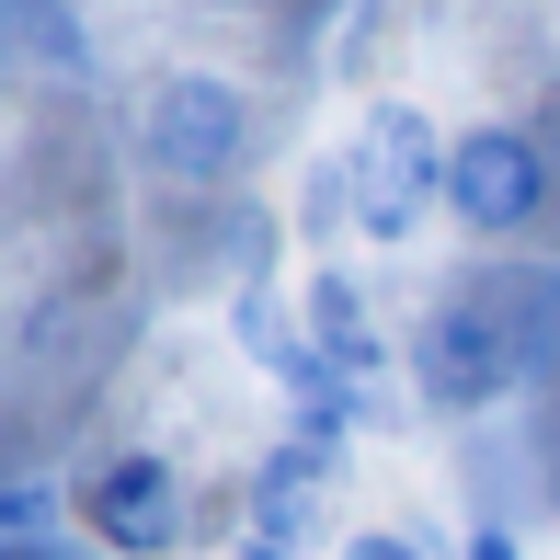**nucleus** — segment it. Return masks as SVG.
I'll return each instance as SVG.
<instances>
[{
	"label": "nucleus",
	"mask_w": 560,
	"mask_h": 560,
	"mask_svg": "<svg viewBox=\"0 0 560 560\" xmlns=\"http://www.w3.org/2000/svg\"><path fill=\"white\" fill-rule=\"evenodd\" d=\"M343 195L366 241H412L423 207H446V126L423 104H366V126L343 149Z\"/></svg>",
	"instance_id": "nucleus-1"
},
{
	"label": "nucleus",
	"mask_w": 560,
	"mask_h": 560,
	"mask_svg": "<svg viewBox=\"0 0 560 560\" xmlns=\"http://www.w3.org/2000/svg\"><path fill=\"white\" fill-rule=\"evenodd\" d=\"M138 161L161 184H229L252 161V104L218 81V69H161L138 92Z\"/></svg>",
	"instance_id": "nucleus-2"
},
{
	"label": "nucleus",
	"mask_w": 560,
	"mask_h": 560,
	"mask_svg": "<svg viewBox=\"0 0 560 560\" xmlns=\"http://www.w3.org/2000/svg\"><path fill=\"white\" fill-rule=\"evenodd\" d=\"M446 218L480 241H515L549 218V149L526 126H457L446 138Z\"/></svg>",
	"instance_id": "nucleus-3"
},
{
	"label": "nucleus",
	"mask_w": 560,
	"mask_h": 560,
	"mask_svg": "<svg viewBox=\"0 0 560 560\" xmlns=\"http://www.w3.org/2000/svg\"><path fill=\"white\" fill-rule=\"evenodd\" d=\"M515 377H526V343H515V320H492V298H446V310L412 332L423 412H480V400H503Z\"/></svg>",
	"instance_id": "nucleus-4"
},
{
	"label": "nucleus",
	"mask_w": 560,
	"mask_h": 560,
	"mask_svg": "<svg viewBox=\"0 0 560 560\" xmlns=\"http://www.w3.org/2000/svg\"><path fill=\"white\" fill-rule=\"evenodd\" d=\"M69 515L92 526V538H104L115 560H172L195 538V503H184V469H172V457H104V469L81 480V492H69Z\"/></svg>",
	"instance_id": "nucleus-5"
},
{
	"label": "nucleus",
	"mask_w": 560,
	"mask_h": 560,
	"mask_svg": "<svg viewBox=\"0 0 560 560\" xmlns=\"http://www.w3.org/2000/svg\"><path fill=\"white\" fill-rule=\"evenodd\" d=\"M320 503H332V446L298 435L287 457H264V480H252V538L264 549H310Z\"/></svg>",
	"instance_id": "nucleus-6"
},
{
	"label": "nucleus",
	"mask_w": 560,
	"mask_h": 560,
	"mask_svg": "<svg viewBox=\"0 0 560 560\" xmlns=\"http://www.w3.org/2000/svg\"><path fill=\"white\" fill-rule=\"evenodd\" d=\"M310 343H320V366H332V377H354V389L389 366V343H377V320H366V298H354L343 264L310 275Z\"/></svg>",
	"instance_id": "nucleus-7"
},
{
	"label": "nucleus",
	"mask_w": 560,
	"mask_h": 560,
	"mask_svg": "<svg viewBox=\"0 0 560 560\" xmlns=\"http://www.w3.org/2000/svg\"><path fill=\"white\" fill-rule=\"evenodd\" d=\"M0 46H35V58L69 69V81L92 69V35H81V12H69V0H0Z\"/></svg>",
	"instance_id": "nucleus-8"
},
{
	"label": "nucleus",
	"mask_w": 560,
	"mask_h": 560,
	"mask_svg": "<svg viewBox=\"0 0 560 560\" xmlns=\"http://www.w3.org/2000/svg\"><path fill=\"white\" fill-rule=\"evenodd\" d=\"M46 526H58V492H46V480H12V492H0V538H46Z\"/></svg>",
	"instance_id": "nucleus-9"
},
{
	"label": "nucleus",
	"mask_w": 560,
	"mask_h": 560,
	"mask_svg": "<svg viewBox=\"0 0 560 560\" xmlns=\"http://www.w3.org/2000/svg\"><path fill=\"white\" fill-rule=\"evenodd\" d=\"M457 560H526V549H515V526H469V538H457Z\"/></svg>",
	"instance_id": "nucleus-10"
},
{
	"label": "nucleus",
	"mask_w": 560,
	"mask_h": 560,
	"mask_svg": "<svg viewBox=\"0 0 560 560\" xmlns=\"http://www.w3.org/2000/svg\"><path fill=\"white\" fill-rule=\"evenodd\" d=\"M343 560H423V549H412V538H354Z\"/></svg>",
	"instance_id": "nucleus-11"
},
{
	"label": "nucleus",
	"mask_w": 560,
	"mask_h": 560,
	"mask_svg": "<svg viewBox=\"0 0 560 560\" xmlns=\"http://www.w3.org/2000/svg\"><path fill=\"white\" fill-rule=\"evenodd\" d=\"M0 560H69L58 538H0Z\"/></svg>",
	"instance_id": "nucleus-12"
},
{
	"label": "nucleus",
	"mask_w": 560,
	"mask_h": 560,
	"mask_svg": "<svg viewBox=\"0 0 560 560\" xmlns=\"http://www.w3.org/2000/svg\"><path fill=\"white\" fill-rule=\"evenodd\" d=\"M252 560H310V549H264V538H252Z\"/></svg>",
	"instance_id": "nucleus-13"
},
{
	"label": "nucleus",
	"mask_w": 560,
	"mask_h": 560,
	"mask_svg": "<svg viewBox=\"0 0 560 560\" xmlns=\"http://www.w3.org/2000/svg\"><path fill=\"white\" fill-rule=\"evenodd\" d=\"M0 92H12V46H0Z\"/></svg>",
	"instance_id": "nucleus-14"
}]
</instances>
